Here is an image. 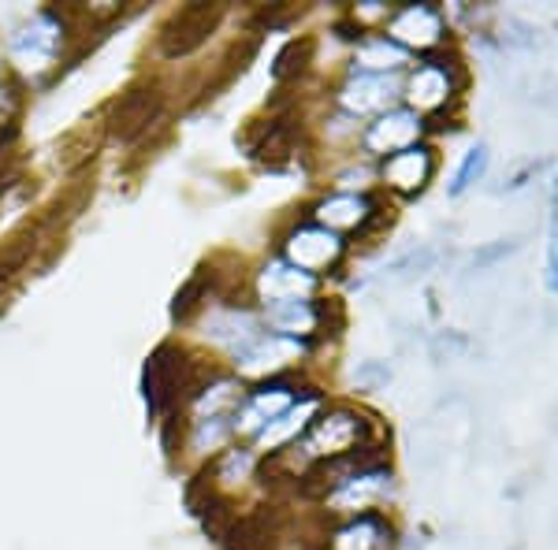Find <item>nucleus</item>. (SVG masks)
<instances>
[{"label":"nucleus","mask_w":558,"mask_h":550,"mask_svg":"<svg viewBox=\"0 0 558 550\" xmlns=\"http://www.w3.org/2000/svg\"><path fill=\"white\" fill-rule=\"evenodd\" d=\"M362 436H365V420L357 417V413L336 410L313 424L310 439H305V450H310L313 457H339V454H347Z\"/></svg>","instance_id":"3"},{"label":"nucleus","mask_w":558,"mask_h":550,"mask_svg":"<svg viewBox=\"0 0 558 550\" xmlns=\"http://www.w3.org/2000/svg\"><path fill=\"white\" fill-rule=\"evenodd\" d=\"M547 291L558 294V231L551 234V242H547Z\"/></svg>","instance_id":"21"},{"label":"nucleus","mask_w":558,"mask_h":550,"mask_svg":"<svg viewBox=\"0 0 558 550\" xmlns=\"http://www.w3.org/2000/svg\"><path fill=\"white\" fill-rule=\"evenodd\" d=\"M209 339L239 354V350H246L250 342L257 339V328L246 313H216V317L209 320Z\"/></svg>","instance_id":"17"},{"label":"nucleus","mask_w":558,"mask_h":550,"mask_svg":"<svg viewBox=\"0 0 558 550\" xmlns=\"http://www.w3.org/2000/svg\"><path fill=\"white\" fill-rule=\"evenodd\" d=\"M268 323L276 328V335L283 339H299L305 331L317 328V309H313L310 302H276L268 305Z\"/></svg>","instance_id":"14"},{"label":"nucleus","mask_w":558,"mask_h":550,"mask_svg":"<svg viewBox=\"0 0 558 550\" xmlns=\"http://www.w3.org/2000/svg\"><path fill=\"white\" fill-rule=\"evenodd\" d=\"M302 354L299 339H283V335H257L246 350H239V368L246 376H265L276 372V368L291 365L294 357Z\"/></svg>","instance_id":"8"},{"label":"nucleus","mask_w":558,"mask_h":550,"mask_svg":"<svg viewBox=\"0 0 558 550\" xmlns=\"http://www.w3.org/2000/svg\"><path fill=\"white\" fill-rule=\"evenodd\" d=\"M454 75L451 68H447V60H428V64H421L417 71L410 75V86H407V97L413 105V112H432V108H444L447 101L454 97Z\"/></svg>","instance_id":"5"},{"label":"nucleus","mask_w":558,"mask_h":550,"mask_svg":"<svg viewBox=\"0 0 558 550\" xmlns=\"http://www.w3.org/2000/svg\"><path fill=\"white\" fill-rule=\"evenodd\" d=\"M387 539V528L376 517H357L347 528L336 531L331 550H380Z\"/></svg>","instance_id":"18"},{"label":"nucleus","mask_w":558,"mask_h":550,"mask_svg":"<svg viewBox=\"0 0 558 550\" xmlns=\"http://www.w3.org/2000/svg\"><path fill=\"white\" fill-rule=\"evenodd\" d=\"M287 410H291V391H287V387H268V391H260L246 402V410H242V417H239V428L260 431L265 424H272L279 413H287Z\"/></svg>","instance_id":"13"},{"label":"nucleus","mask_w":558,"mask_h":550,"mask_svg":"<svg viewBox=\"0 0 558 550\" xmlns=\"http://www.w3.org/2000/svg\"><path fill=\"white\" fill-rule=\"evenodd\" d=\"M387 480H391L387 473H354V476H347V480L339 484V491H336V499H331V502H336L339 510H350V513L368 510L387 491Z\"/></svg>","instance_id":"11"},{"label":"nucleus","mask_w":558,"mask_h":550,"mask_svg":"<svg viewBox=\"0 0 558 550\" xmlns=\"http://www.w3.org/2000/svg\"><path fill=\"white\" fill-rule=\"evenodd\" d=\"M368 216V201L362 194H339V197H328V201L317 209V220L320 228L328 231H350V228H362Z\"/></svg>","instance_id":"12"},{"label":"nucleus","mask_w":558,"mask_h":550,"mask_svg":"<svg viewBox=\"0 0 558 550\" xmlns=\"http://www.w3.org/2000/svg\"><path fill=\"white\" fill-rule=\"evenodd\" d=\"M339 254H343V242H339L336 231L320 228V223H313V228H299L287 239V265L302 268V272H320V268L336 265Z\"/></svg>","instance_id":"2"},{"label":"nucleus","mask_w":558,"mask_h":550,"mask_svg":"<svg viewBox=\"0 0 558 550\" xmlns=\"http://www.w3.org/2000/svg\"><path fill=\"white\" fill-rule=\"evenodd\" d=\"M52 49H57V26L49 20L31 23L26 30L15 34V41H12V57L20 60L23 68H34V71L49 64Z\"/></svg>","instance_id":"10"},{"label":"nucleus","mask_w":558,"mask_h":550,"mask_svg":"<svg viewBox=\"0 0 558 550\" xmlns=\"http://www.w3.org/2000/svg\"><path fill=\"white\" fill-rule=\"evenodd\" d=\"M310 57V45H299V41H291L283 52L276 57V75L279 78H287V75H294V71H302V60Z\"/></svg>","instance_id":"20"},{"label":"nucleus","mask_w":558,"mask_h":550,"mask_svg":"<svg viewBox=\"0 0 558 550\" xmlns=\"http://www.w3.org/2000/svg\"><path fill=\"white\" fill-rule=\"evenodd\" d=\"M313 413H317V402H313V399H305L302 405H291V410L279 413L272 424H265V428L257 431V443L268 447V450L279 447V443H287L291 436H299V431L305 428V420H310Z\"/></svg>","instance_id":"16"},{"label":"nucleus","mask_w":558,"mask_h":550,"mask_svg":"<svg viewBox=\"0 0 558 550\" xmlns=\"http://www.w3.org/2000/svg\"><path fill=\"white\" fill-rule=\"evenodd\" d=\"M444 34H447L444 15L432 4H410L387 23V38L395 45H402V49H417V52L436 49V45L444 41Z\"/></svg>","instance_id":"1"},{"label":"nucleus","mask_w":558,"mask_h":550,"mask_svg":"<svg viewBox=\"0 0 558 550\" xmlns=\"http://www.w3.org/2000/svg\"><path fill=\"white\" fill-rule=\"evenodd\" d=\"M421 115L413 112V108H391V112H384V115H376V123L368 127L365 134V146L373 149V152H402V149H410V146H417V138H421Z\"/></svg>","instance_id":"4"},{"label":"nucleus","mask_w":558,"mask_h":550,"mask_svg":"<svg viewBox=\"0 0 558 550\" xmlns=\"http://www.w3.org/2000/svg\"><path fill=\"white\" fill-rule=\"evenodd\" d=\"M436 171V157H432L428 146H410L395 157L384 160V183L399 194H417L425 191V183Z\"/></svg>","instance_id":"6"},{"label":"nucleus","mask_w":558,"mask_h":550,"mask_svg":"<svg viewBox=\"0 0 558 550\" xmlns=\"http://www.w3.org/2000/svg\"><path fill=\"white\" fill-rule=\"evenodd\" d=\"M402 64H407V49L391 38H368L357 45V68L365 75H387V71H399Z\"/></svg>","instance_id":"15"},{"label":"nucleus","mask_w":558,"mask_h":550,"mask_svg":"<svg viewBox=\"0 0 558 550\" xmlns=\"http://www.w3.org/2000/svg\"><path fill=\"white\" fill-rule=\"evenodd\" d=\"M257 291L268 305L302 302V297L313 291V276L302 272V268H294V265H287V260H276V265H268L265 272H260Z\"/></svg>","instance_id":"9"},{"label":"nucleus","mask_w":558,"mask_h":550,"mask_svg":"<svg viewBox=\"0 0 558 550\" xmlns=\"http://www.w3.org/2000/svg\"><path fill=\"white\" fill-rule=\"evenodd\" d=\"M399 97V78L395 75H357L350 78L339 94L343 108H350L354 115H365V112H391V101Z\"/></svg>","instance_id":"7"},{"label":"nucleus","mask_w":558,"mask_h":550,"mask_svg":"<svg viewBox=\"0 0 558 550\" xmlns=\"http://www.w3.org/2000/svg\"><path fill=\"white\" fill-rule=\"evenodd\" d=\"M484 171H488V146H473L470 152H465V160L458 164V171H454V183H451V194L454 197H462L465 191H470L473 183H481L484 179Z\"/></svg>","instance_id":"19"}]
</instances>
